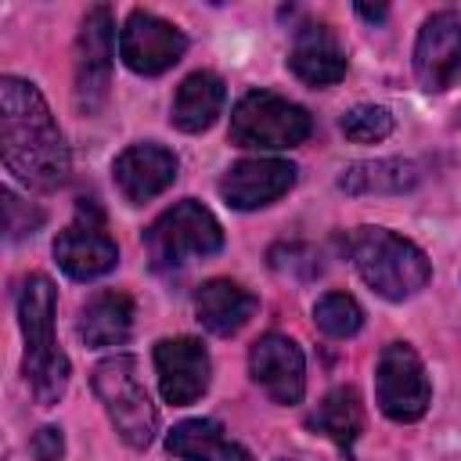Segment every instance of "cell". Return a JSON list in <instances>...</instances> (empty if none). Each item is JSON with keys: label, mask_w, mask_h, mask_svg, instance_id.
<instances>
[{"label": "cell", "mask_w": 461, "mask_h": 461, "mask_svg": "<svg viewBox=\"0 0 461 461\" xmlns=\"http://www.w3.org/2000/svg\"><path fill=\"white\" fill-rule=\"evenodd\" d=\"M0 151L4 166L36 191H54L68 176L65 137L43 94L18 76L0 79Z\"/></svg>", "instance_id": "1"}, {"label": "cell", "mask_w": 461, "mask_h": 461, "mask_svg": "<svg viewBox=\"0 0 461 461\" xmlns=\"http://www.w3.org/2000/svg\"><path fill=\"white\" fill-rule=\"evenodd\" d=\"M54 285L47 274H29L18 288V324L25 335L22 375L40 407H54L68 389V357L54 339Z\"/></svg>", "instance_id": "2"}, {"label": "cell", "mask_w": 461, "mask_h": 461, "mask_svg": "<svg viewBox=\"0 0 461 461\" xmlns=\"http://www.w3.org/2000/svg\"><path fill=\"white\" fill-rule=\"evenodd\" d=\"M349 256L367 288H375L389 303L418 295L432 277L425 252L385 227H357L349 238Z\"/></svg>", "instance_id": "3"}, {"label": "cell", "mask_w": 461, "mask_h": 461, "mask_svg": "<svg viewBox=\"0 0 461 461\" xmlns=\"http://www.w3.org/2000/svg\"><path fill=\"white\" fill-rule=\"evenodd\" d=\"M90 382H94V393H97L108 421L115 425L119 439L133 450H144L158 432V411L140 382L137 360L126 353H115L94 367Z\"/></svg>", "instance_id": "4"}, {"label": "cell", "mask_w": 461, "mask_h": 461, "mask_svg": "<svg viewBox=\"0 0 461 461\" xmlns=\"http://www.w3.org/2000/svg\"><path fill=\"white\" fill-rule=\"evenodd\" d=\"M220 245H223L220 220L194 198L176 202L144 230V249L155 270H176L191 259L220 252Z\"/></svg>", "instance_id": "5"}, {"label": "cell", "mask_w": 461, "mask_h": 461, "mask_svg": "<svg viewBox=\"0 0 461 461\" xmlns=\"http://www.w3.org/2000/svg\"><path fill=\"white\" fill-rule=\"evenodd\" d=\"M310 130H313L310 112L270 90H249L230 112V140L238 148H256V151L295 148L310 137Z\"/></svg>", "instance_id": "6"}, {"label": "cell", "mask_w": 461, "mask_h": 461, "mask_svg": "<svg viewBox=\"0 0 461 461\" xmlns=\"http://www.w3.org/2000/svg\"><path fill=\"white\" fill-rule=\"evenodd\" d=\"M54 259L72 281H90L119 263V245L104 227V212L94 198L76 202L72 223L54 238Z\"/></svg>", "instance_id": "7"}, {"label": "cell", "mask_w": 461, "mask_h": 461, "mask_svg": "<svg viewBox=\"0 0 461 461\" xmlns=\"http://www.w3.org/2000/svg\"><path fill=\"white\" fill-rule=\"evenodd\" d=\"M375 396L385 418L393 421H418L429 411L432 385L425 375L421 357L407 342H389L375 364Z\"/></svg>", "instance_id": "8"}, {"label": "cell", "mask_w": 461, "mask_h": 461, "mask_svg": "<svg viewBox=\"0 0 461 461\" xmlns=\"http://www.w3.org/2000/svg\"><path fill=\"white\" fill-rule=\"evenodd\" d=\"M112 40L115 22L104 4L90 7L83 14L79 36H76V108L83 115L101 112L108 86H112Z\"/></svg>", "instance_id": "9"}, {"label": "cell", "mask_w": 461, "mask_h": 461, "mask_svg": "<svg viewBox=\"0 0 461 461\" xmlns=\"http://www.w3.org/2000/svg\"><path fill=\"white\" fill-rule=\"evenodd\" d=\"M184 50L187 36L151 11H133L119 29V58L137 76H158L173 68L184 58Z\"/></svg>", "instance_id": "10"}, {"label": "cell", "mask_w": 461, "mask_h": 461, "mask_svg": "<svg viewBox=\"0 0 461 461\" xmlns=\"http://www.w3.org/2000/svg\"><path fill=\"white\" fill-rule=\"evenodd\" d=\"M457 72H461V14L436 11L418 29L414 76H418L421 90L439 94L457 79Z\"/></svg>", "instance_id": "11"}, {"label": "cell", "mask_w": 461, "mask_h": 461, "mask_svg": "<svg viewBox=\"0 0 461 461\" xmlns=\"http://www.w3.org/2000/svg\"><path fill=\"white\" fill-rule=\"evenodd\" d=\"M249 371H252V382L274 403H299L306 393V360L288 335L270 331L256 339L249 349Z\"/></svg>", "instance_id": "12"}, {"label": "cell", "mask_w": 461, "mask_h": 461, "mask_svg": "<svg viewBox=\"0 0 461 461\" xmlns=\"http://www.w3.org/2000/svg\"><path fill=\"white\" fill-rule=\"evenodd\" d=\"M155 371H158L162 400L173 407H187L209 389L212 360L198 339L180 335V339H162L155 346Z\"/></svg>", "instance_id": "13"}, {"label": "cell", "mask_w": 461, "mask_h": 461, "mask_svg": "<svg viewBox=\"0 0 461 461\" xmlns=\"http://www.w3.org/2000/svg\"><path fill=\"white\" fill-rule=\"evenodd\" d=\"M295 184V166L285 158H241L234 162L223 180L220 194L230 209H263L277 202Z\"/></svg>", "instance_id": "14"}, {"label": "cell", "mask_w": 461, "mask_h": 461, "mask_svg": "<svg viewBox=\"0 0 461 461\" xmlns=\"http://www.w3.org/2000/svg\"><path fill=\"white\" fill-rule=\"evenodd\" d=\"M119 194L130 205H144L176 180V155L162 144H130L112 162Z\"/></svg>", "instance_id": "15"}, {"label": "cell", "mask_w": 461, "mask_h": 461, "mask_svg": "<svg viewBox=\"0 0 461 461\" xmlns=\"http://www.w3.org/2000/svg\"><path fill=\"white\" fill-rule=\"evenodd\" d=\"M288 68L306 86H331L346 76V50L339 47L335 32L324 22H306L303 29H295Z\"/></svg>", "instance_id": "16"}, {"label": "cell", "mask_w": 461, "mask_h": 461, "mask_svg": "<svg viewBox=\"0 0 461 461\" xmlns=\"http://www.w3.org/2000/svg\"><path fill=\"white\" fill-rule=\"evenodd\" d=\"M256 306L259 299L230 277H212L194 292V313L202 328H209L212 335H234L252 321Z\"/></svg>", "instance_id": "17"}, {"label": "cell", "mask_w": 461, "mask_h": 461, "mask_svg": "<svg viewBox=\"0 0 461 461\" xmlns=\"http://www.w3.org/2000/svg\"><path fill=\"white\" fill-rule=\"evenodd\" d=\"M76 331L86 346L101 349V346H119L130 339L133 331V299L119 288H101L94 292L76 321Z\"/></svg>", "instance_id": "18"}, {"label": "cell", "mask_w": 461, "mask_h": 461, "mask_svg": "<svg viewBox=\"0 0 461 461\" xmlns=\"http://www.w3.org/2000/svg\"><path fill=\"white\" fill-rule=\"evenodd\" d=\"M227 101V86L216 72H191L173 97V126L184 133H202L216 122V115L223 112Z\"/></svg>", "instance_id": "19"}, {"label": "cell", "mask_w": 461, "mask_h": 461, "mask_svg": "<svg viewBox=\"0 0 461 461\" xmlns=\"http://www.w3.org/2000/svg\"><path fill=\"white\" fill-rule=\"evenodd\" d=\"M169 454H176L180 461H252L249 450L241 443H234L220 421L212 418H191L180 421L169 439H166Z\"/></svg>", "instance_id": "20"}, {"label": "cell", "mask_w": 461, "mask_h": 461, "mask_svg": "<svg viewBox=\"0 0 461 461\" xmlns=\"http://www.w3.org/2000/svg\"><path fill=\"white\" fill-rule=\"evenodd\" d=\"M421 169L411 158H371L342 169L339 187L349 194H400L418 184Z\"/></svg>", "instance_id": "21"}, {"label": "cell", "mask_w": 461, "mask_h": 461, "mask_svg": "<svg viewBox=\"0 0 461 461\" xmlns=\"http://www.w3.org/2000/svg\"><path fill=\"white\" fill-rule=\"evenodd\" d=\"M310 429L321 432V436H328L335 447L349 450V447L357 443L360 429H364V407H360L357 389H349V385L331 389V393L317 403V411L310 414Z\"/></svg>", "instance_id": "22"}, {"label": "cell", "mask_w": 461, "mask_h": 461, "mask_svg": "<svg viewBox=\"0 0 461 461\" xmlns=\"http://www.w3.org/2000/svg\"><path fill=\"white\" fill-rule=\"evenodd\" d=\"M313 321H317V328H321L324 335H331V339H349V335L360 331L364 310H360V303H357L353 295H346V292H324V295L313 303Z\"/></svg>", "instance_id": "23"}, {"label": "cell", "mask_w": 461, "mask_h": 461, "mask_svg": "<svg viewBox=\"0 0 461 461\" xmlns=\"http://www.w3.org/2000/svg\"><path fill=\"white\" fill-rule=\"evenodd\" d=\"M339 126H342L346 140L371 144V140L389 137V130H393V115H389V108H382V104H357V108H349V112L342 115Z\"/></svg>", "instance_id": "24"}, {"label": "cell", "mask_w": 461, "mask_h": 461, "mask_svg": "<svg viewBox=\"0 0 461 461\" xmlns=\"http://www.w3.org/2000/svg\"><path fill=\"white\" fill-rule=\"evenodd\" d=\"M270 267L274 270H292V274H299V277H313L317 270H321V259H317V252L310 249V245H299V241H288V245H274L270 249Z\"/></svg>", "instance_id": "25"}, {"label": "cell", "mask_w": 461, "mask_h": 461, "mask_svg": "<svg viewBox=\"0 0 461 461\" xmlns=\"http://www.w3.org/2000/svg\"><path fill=\"white\" fill-rule=\"evenodd\" d=\"M4 212H7V238L11 241H18V238H29L40 223H43V212L40 209H32L29 202H22L11 187H4Z\"/></svg>", "instance_id": "26"}, {"label": "cell", "mask_w": 461, "mask_h": 461, "mask_svg": "<svg viewBox=\"0 0 461 461\" xmlns=\"http://www.w3.org/2000/svg\"><path fill=\"white\" fill-rule=\"evenodd\" d=\"M29 450H32L36 461H61V457H65V436H61V429L43 425V429L32 436Z\"/></svg>", "instance_id": "27"}, {"label": "cell", "mask_w": 461, "mask_h": 461, "mask_svg": "<svg viewBox=\"0 0 461 461\" xmlns=\"http://www.w3.org/2000/svg\"><path fill=\"white\" fill-rule=\"evenodd\" d=\"M357 14L367 18V22H382V18L389 14V7H385V4H375V7H371V4H357Z\"/></svg>", "instance_id": "28"}]
</instances>
